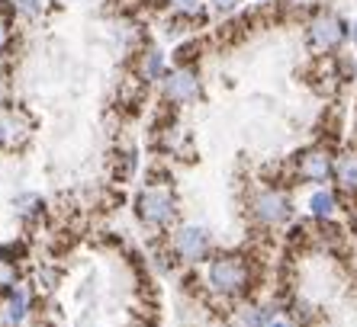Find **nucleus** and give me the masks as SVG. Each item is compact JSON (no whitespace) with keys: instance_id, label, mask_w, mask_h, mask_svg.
<instances>
[{"instance_id":"nucleus-1","label":"nucleus","mask_w":357,"mask_h":327,"mask_svg":"<svg viewBox=\"0 0 357 327\" xmlns=\"http://www.w3.org/2000/svg\"><path fill=\"white\" fill-rule=\"evenodd\" d=\"M255 260L241 250H216L213 260L203 266V286L219 302H245L255 292Z\"/></svg>"},{"instance_id":"nucleus-2","label":"nucleus","mask_w":357,"mask_h":327,"mask_svg":"<svg viewBox=\"0 0 357 327\" xmlns=\"http://www.w3.org/2000/svg\"><path fill=\"white\" fill-rule=\"evenodd\" d=\"M248 218L264 231L290 228L296 221V202L283 186L277 183H261L248 196Z\"/></svg>"},{"instance_id":"nucleus-3","label":"nucleus","mask_w":357,"mask_h":327,"mask_svg":"<svg viewBox=\"0 0 357 327\" xmlns=\"http://www.w3.org/2000/svg\"><path fill=\"white\" fill-rule=\"evenodd\" d=\"M177 196L167 183H149L145 189H139L135 196V218L142 228L155 231V234H167L171 225L177 221Z\"/></svg>"},{"instance_id":"nucleus-4","label":"nucleus","mask_w":357,"mask_h":327,"mask_svg":"<svg viewBox=\"0 0 357 327\" xmlns=\"http://www.w3.org/2000/svg\"><path fill=\"white\" fill-rule=\"evenodd\" d=\"M167 250L183 266H206L216 254V241L206 225H177L174 234L167 237Z\"/></svg>"},{"instance_id":"nucleus-5","label":"nucleus","mask_w":357,"mask_h":327,"mask_svg":"<svg viewBox=\"0 0 357 327\" xmlns=\"http://www.w3.org/2000/svg\"><path fill=\"white\" fill-rule=\"evenodd\" d=\"M335 151L328 145H306L290 157V177L303 186H328L335 177Z\"/></svg>"},{"instance_id":"nucleus-6","label":"nucleus","mask_w":357,"mask_h":327,"mask_svg":"<svg viewBox=\"0 0 357 327\" xmlns=\"http://www.w3.org/2000/svg\"><path fill=\"white\" fill-rule=\"evenodd\" d=\"M33 138V115L17 103H0V147L17 151Z\"/></svg>"},{"instance_id":"nucleus-7","label":"nucleus","mask_w":357,"mask_h":327,"mask_svg":"<svg viewBox=\"0 0 357 327\" xmlns=\"http://www.w3.org/2000/svg\"><path fill=\"white\" fill-rule=\"evenodd\" d=\"M348 23L341 17H335V13H319L312 23H309L306 29V42L309 49L319 51V55H328V51L341 49V42L348 39Z\"/></svg>"},{"instance_id":"nucleus-8","label":"nucleus","mask_w":357,"mask_h":327,"mask_svg":"<svg viewBox=\"0 0 357 327\" xmlns=\"http://www.w3.org/2000/svg\"><path fill=\"white\" fill-rule=\"evenodd\" d=\"M161 93L171 106H190L203 97V83H199V74L193 67H174V71L165 74L161 81Z\"/></svg>"},{"instance_id":"nucleus-9","label":"nucleus","mask_w":357,"mask_h":327,"mask_svg":"<svg viewBox=\"0 0 357 327\" xmlns=\"http://www.w3.org/2000/svg\"><path fill=\"white\" fill-rule=\"evenodd\" d=\"M341 215V193L335 186H316L306 196V218L319 228L335 225Z\"/></svg>"},{"instance_id":"nucleus-10","label":"nucleus","mask_w":357,"mask_h":327,"mask_svg":"<svg viewBox=\"0 0 357 327\" xmlns=\"http://www.w3.org/2000/svg\"><path fill=\"white\" fill-rule=\"evenodd\" d=\"M332 183L341 196H357V151H338Z\"/></svg>"},{"instance_id":"nucleus-11","label":"nucleus","mask_w":357,"mask_h":327,"mask_svg":"<svg viewBox=\"0 0 357 327\" xmlns=\"http://www.w3.org/2000/svg\"><path fill=\"white\" fill-rule=\"evenodd\" d=\"M29 318V292L23 286H17L13 292L3 295V305H0V324L3 327H20Z\"/></svg>"},{"instance_id":"nucleus-12","label":"nucleus","mask_w":357,"mask_h":327,"mask_svg":"<svg viewBox=\"0 0 357 327\" xmlns=\"http://www.w3.org/2000/svg\"><path fill=\"white\" fill-rule=\"evenodd\" d=\"M165 74H167V67H165V55H161L158 49H149L145 55L139 58V81H145V83H151V81H165Z\"/></svg>"},{"instance_id":"nucleus-13","label":"nucleus","mask_w":357,"mask_h":327,"mask_svg":"<svg viewBox=\"0 0 357 327\" xmlns=\"http://www.w3.org/2000/svg\"><path fill=\"white\" fill-rule=\"evenodd\" d=\"M17 286H20V266L13 260H3V257H0V295L13 292Z\"/></svg>"},{"instance_id":"nucleus-14","label":"nucleus","mask_w":357,"mask_h":327,"mask_svg":"<svg viewBox=\"0 0 357 327\" xmlns=\"http://www.w3.org/2000/svg\"><path fill=\"white\" fill-rule=\"evenodd\" d=\"M17 212H20V218L29 221V218L45 212V202H42V196H36V193H26V196L17 199Z\"/></svg>"},{"instance_id":"nucleus-15","label":"nucleus","mask_w":357,"mask_h":327,"mask_svg":"<svg viewBox=\"0 0 357 327\" xmlns=\"http://www.w3.org/2000/svg\"><path fill=\"white\" fill-rule=\"evenodd\" d=\"M10 3H13V13H17V17H26V19H33L42 13L39 0H10Z\"/></svg>"},{"instance_id":"nucleus-16","label":"nucleus","mask_w":357,"mask_h":327,"mask_svg":"<svg viewBox=\"0 0 357 327\" xmlns=\"http://www.w3.org/2000/svg\"><path fill=\"white\" fill-rule=\"evenodd\" d=\"M171 7L177 10V13H199V0H171Z\"/></svg>"},{"instance_id":"nucleus-17","label":"nucleus","mask_w":357,"mask_h":327,"mask_svg":"<svg viewBox=\"0 0 357 327\" xmlns=\"http://www.w3.org/2000/svg\"><path fill=\"white\" fill-rule=\"evenodd\" d=\"M209 3H213L216 13H232V10H238L241 0H209Z\"/></svg>"},{"instance_id":"nucleus-18","label":"nucleus","mask_w":357,"mask_h":327,"mask_svg":"<svg viewBox=\"0 0 357 327\" xmlns=\"http://www.w3.org/2000/svg\"><path fill=\"white\" fill-rule=\"evenodd\" d=\"M267 327H299V324L290 318V314H274V318H271V324H267Z\"/></svg>"},{"instance_id":"nucleus-19","label":"nucleus","mask_w":357,"mask_h":327,"mask_svg":"<svg viewBox=\"0 0 357 327\" xmlns=\"http://www.w3.org/2000/svg\"><path fill=\"white\" fill-rule=\"evenodd\" d=\"M283 3H290V7H312L316 0H283Z\"/></svg>"},{"instance_id":"nucleus-20","label":"nucleus","mask_w":357,"mask_h":327,"mask_svg":"<svg viewBox=\"0 0 357 327\" xmlns=\"http://www.w3.org/2000/svg\"><path fill=\"white\" fill-rule=\"evenodd\" d=\"M354 225H357V209H354Z\"/></svg>"},{"instance_id":"nucleus-21","label":"nucleus","mask_w":357,"mask_h":327,"mask_svg":"<svg viewBox=\"0 0 357 327\" xmlns=\"http://www.w3.org/2000/svg\"><path fill=\"white\" fill-rule=\"evenodd\" d=\"M258 3H267V0H258Z\"/></svg>"}]
</instances>
